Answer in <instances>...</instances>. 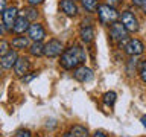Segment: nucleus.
<instances>
[{
	"instance_id": "29",
	"label": "nucleus",
	"mask_w": 146,
	"mask_h": 137,
	"mask_svg": "<svg viewBox=\"0 0 146 137\" xmlns=\"http://www.w3.org/2000/svg\"><path fill=\"white\" fill-rule=\"evenodd\" d=\"M93 137H107V136H105L102 131H96L94 134H93Z\"/></svg>"
},
{
	"instance_id": "10",
	"label": "nucleus",
	"mask_w": 146,
	"mask_h": 137,
	"mask_svg": "<svg viewBox=\"0 0 146 137\" xmlns=\"http://www.w3.org/2000/svg\"><path fill=\"white\" fill-rule=\"evenodd\" d=\"M29 68H31L29 59H27V58H18L17 63H15V66H14V72H15L17 76L23 78L27 72H29Z\"/></svg>"
},
{
	"instance_id": "9",
	"label": "nucleus",
	"mask_w": 146,
	"mask_h": 137,
	"mask_svg": "<svg viewBox=\"0 0 146 137\" xmlns=\"http://www.w3.org/2000/svg\"><path fill=\"white\" fill-rule=\"evenodd\" d=\"M27 34H29V38L31 40L41 41V40H44V37H46V31H44V27L41 26L40 23H34V25L29 26Z\"/></svg>"
},
{
	"instance_id": "24",
	"label": "nucleus",
	"mask_w": 146,
	"mask_h": 137,
	"mask_svg": "<svg viewBox=\"0 0 146 137\" xmlns=\"http://www.w3.org/2000/svg\"><path fill=\"white\" fill-rule=\"evenodd\" d=\"M34 78H35V73H31V75H27V73H26V75L21 78V81L25 82V84H27V82H31L32 79H34Z\"/></svg>"
},
{
	"instance_id": "15",
	"label": "nucleus",
	"mask_w": 146,
	"mask_h": 137,
	"mask_svg": "<svg viewBox=\"0 0 146 137\" xmlns=\"http://www.w3.org/2000/svg\"><path fill=\"white\" fill-rule=\"evenodd\" d=\"M29 46V38L27 37H17L12 40V47L15 49H25Z\"/></svg>"
},
{
	"instance_id": "22",
	"label": "nucleus",
	"mask_w": 146,
	"mask_h": 137,
	"mask_svg": "<svg viewBox=\"0 0 146 137\" xmlns=\"http://www.w3.org/2000/svg\"><path fill=\"white\" fill-rule=\"evenodd\" d=\"M139 73H140V78L141 81L146 84V61H140V66H139Z\"/></svg>"
},
{
	"instance_id": "20",
	"label": "nucleus",
	"mask_w": 146,
	"mask_h": 137,
	"mask_svg": "<svg viewBox=\"0 0 146 137\" xmlns=\"http://www.w3.org/2000/svg\"><path fill=\"white\" fill-rule=\"evenodd\" d=\"M23 12H25V17L27 18V20H35V18L38 17V12H36L35 9H32V8H27Z\"/></svg>"
},
{
	"instance_id": "14",
	"label": "nucleus",
	"mask_w": 146,
	"mask_h": 137,
	"mask_svg": "<svg viewBox=\"0 0 146 137\" xmlns=\"http://www.w3.org/2000/svg\"><path fill=\"white\" fill-rule=\"evenodd\" d=\"M81 38H82V41H84V43H91V41H93V38H94V31H93V27H91V26L84 27V29L81 31Z\"/></svg>"
},
{
	"instance_id": "11",
	"label": "nucleus",
	"mask_w": 146,
	"mask_h": 137,
	"mask_svg": "<svg viewBox=\"0 0 146 137\" xmlns=\"http://www.w3.org/2000/svg\"><path fill=\"white\" fill-rule=\"evenodd\" d=\"M17 59H18V55H17L15 50H9L5 57L0 58V64H2L3 68H12L14 66H15Z\"/></svg>"
},
{
	"instance_id": "7",
	"label": "nucleus",
	"mask_w": 146,
	"mask_h": 137,
	"mask_svg": "<svg viewBox=\"0 0 146 137\" xmlns=\"http://www.w3.org/2000/svg\"><path fill=\"white\" fill-rule=\"evenodd\" d=\"M143 50H145L143 43H141L140 40H137V38L129 40L126 43V46H125V52L128 55H131V57H137V55L143 53Z\"/></svg>"
},
{
	"instance_id": "5",
	"label": "nucleus",
	"mask_w": 146,
	"mask_h": 137,
	"mask_svg": "<svg viewBox=\"0 0 146 137\" xmlns=\"http://www.w3.org/2000/svg\"><path fill=\"white\" fill-rule=\"evenodd\" d=\"M120 20H122V25L126 27L128 32H137L139 31V21H137V18L134 17L132 12H129V11L122 12Z\"/></svg>"
},
{
	"instance_id": "8",
	"label": "nucleus",
	"mask_w": 146,
	"mask_h": 137,
	"mask_svg": "<svg viewBox=\"0 0 146 137\" xmlns=\"http://www.w3.org/2000/svg\"><path fill=\"white\" fill-rule=\"evenodd\" d=\"M73 76H75V79H78L79 82H90L93 79V72H91V68H88V67L81 66V67L75 68Z\"/></svg>"
},
{
	"instance_id": "2",
	"label": "nucleus",
	"mask_w": 146,
	"mask_h": 137,
	"mask_svg": "<svg viewBox=\"0 0 146 137\" xmlns=\"http://www.w3.org/2000/svg\"><path fill=\"white\" fill-rule=\"evenodd\" d=\"M98 15H99V21L100 25H113V23H116L119 14L117 11L114 9L113 6H110V5H100L98 6Z\"/></svg>"
},
{
	"instance_id": "16",
	"label": "nucleus",
	"mask_w": 146,
	"mask_h": 137,
	"mask_svg": "<svg viewBox=\"0 0 146 137\" xmlns=\"http://www.w3.org/2000/svg\"><path fill=\"white\" fill-rule=\"evenodd\" d=\"M31 53L34 57H41L44 55V46L41 44V41H34V44L31 46Z\"/></svg>"
},
{
	"instance_id": "6",
	"label": "nucleus",
	"mask_w": 146,
	"mask_h": 137,
	"mask_svg": "<svg viewBox=\"0 0 146 137\" xmlns=\"http://www.w3.org/2000/svg\"><path fill=\"white\" fill-rule=\"evenodd\" d=\"M110 37L114 41H125L128 37V31L122 23H113L110 27Z\"/></svg>"
},
{
	"instance_id": "21",
	"label": "nucleus",
	"mask_w": 146,
	"mask_h": 137,
	"mask_svg": "<svg viewBox=\"0 0 146 137\" xmlns=\"http://www.w3.org/2000/svg\"><path fill=\"white\" fill-rule=\"evenodd\" d=\"M8 52H9V43H8V41H5V40H2V41H0V58L5 57Z\"/></svg>"
},
{
	"instance_id": "26",
	"label": "nucleus",
	"mask_w": 146,
	"mask_h": 137,
	"mask_svg": "<svg viewBox=\"0 0 146 137\" xmlns=\"http://www.w3.org/2000/svg\"><path fill=\"white\" fill-rule=\"evenodd\" d=\"M27 2H29L31 6H36V5H41L44 0H27Z\"/></svg>"
},
{
	"instance_id": "4",
	"label": "nucleus",
	"mask_w": 146,
	"mask_h": 137,
	"mask_svg": "<svg viewBox=\"0 0 146 137\" xmlns=\"http://www.w3.org/2000/svg\"><path fill=\"white\" fill-rule=\"evenodd\" d=\"M17 18H18V12H17L15 6H9V8L5 9V12H3V26L6 27V31H12Z\"/></svg>"
},
{
	"instance_id": "13",
	"label": "nucleus",
	"mask_w": 146,
	"mask_h": 137,
	"mask_svg": "<svg viewBox=\"0 0 146 137\" xmlns=\"http://www.w3.org/2000/svg\"><path fill=\"white\" fill-rule=\"evenodd\" d=\"M12 31L15 34H25L26 31H29V20L25 17V15H20L15 20V25H14Z\"/></svg>"
},
{
	"instance_id": "19",
	"label": "nucleus",
	"mask_w": 146,
	"mask_h": 137,
	"mask_svg": "<svg viewBox=\"0 0 146 137\" xmlns=\"http://www.w3.org/2000/svg\"><path fill=\"white\" fill-rule=\"evenodd\" d=\"M82 5H84V8L90 12L98 11V0H82Z\"/></svg>"
},
{
	"instance_id": "27",
	"label": "nucleus",
	"mask_w": 146,
	"mask_h": 137,
	"mask_svg": "<svg viewBox=\"0 0 146 137\" xmlns=\"http://www.w3.org/2000/svg\"><path fill=\"white\" fill-rule=\"evenodd\" d=\"M119 3H120V0H108V5H110V6H116V5H119Z\"/></svg>"
},
{
	"instance_id": "30",
	"label": "nucleus",
	"mask_w": 146,
	"mask_h": 137,
	"mask_svg": "<svg viewBox=\"0 0 146 137\" xmlns=\"http://www.w3.org/2000/svg\"><path fill=\"white\" fill-rule=\"evenodd\" d=\"M62 137H75V136H73V134H72V131H70V132H66V134H64Z\"/></svg>"
},
{
	"instance_id": "12",
	"label": "nucleus",
	"mask_w": 146,
	"mask_h": 137,
	"mask_svg": "<svg viewBox=\"0 0 146 137\" xmlns=\"http://www.w3.org/2000/svg\"><path fill=\"white\" fill-rule=\"evenodd\" d=\"M59 8L62 9V12H66L67 15H76L78 14V6L75 0H61L59 2Z\"/></svg>"
},
{
	"instance_id": "18",
	"label": "nucleus",
	"mask_w": 146,
	"mask_h": 137,
	"mask_svg": "<svg viewBox=\"0 0 146 137\" xmlns=\"http://www.w3.org/2000/svg\"><path fill=\"white\" fill-rule=\"evenodd\" d=\"M116 98H117V94L114 93V91H107V93L104 94V102H105V105L113 107L114 102H116Z\"/></svg>"
},
{
	"instance_id": "25",
	"label": "nucleus",
	"mask_w": 146,
	"mask_h": 137,
	"mask_svg": "<svg viewBox=\"0 0 146 137\" xmlns=\"http://www.w3.org/2000/svg\"><path fill=\"white\" fill-rule=\"evenodd\" d=\"M5 9H6V0H0V14H3Z\"/></svg>"
},
{
	"instance_id": "31",
	"label": "nucleus",
	"mask_w": 146,
	"mask_h": 137,
	"mask_svg": "<svg viewBox=\"0 0 146 137\" xmlns=\"http://www.w3.org/2000/svg\"><path fill=\"white\" fill-rule=\"evenodd\" d=\"M141 123H143V125L146 126V117H141Z\"/></svg>"
},
{
	"instance_id": "3",
	"label": "nucleus",
	"mask_w": 146,
	"mask_h": 137,
	"mask_svg": "<svg viewBox=\"0 0 146 137\" xmlns=\"http://www.w3.org/2000/svg\"><path fill=\"white\" fill-rule=\"evenodd\" d=\"M62 52H64V46H62L61 41L56 40V38H52L44 46V55L49 58L59 57V55H62Z\"/></svg>"
},
{
	"instance_id": "28",
	"label": "nucleus",
	"mask_w": 146,
	"mask_h": 137,
	"mask_svg": "<svg viewBox=\"0 0 146 137\" xmlns=\"http://www.w3.org/2000/svg\"><path fill=\"white\" fill-rule=\"evenodd\" d=\"M143 3H145V0H132V5H135V6H141Z\"/></svg>"
},
{
	"instance_id": "1",
	"label": "nucleus",
	"mask_w": 146,
	"mask_h": 137,
	"mask_svg": "<svg viewBox=\"0 0 146 137\" xmlns=\"http://www.w3.org/2000/svg\"><path fill=\"white\" fill-rule=\"evenodd\" d=\"M85 61V52L81 46H70L66 49L61 55V66L67 70H73L78 68L82 63Z\"/></svg>"
},
{
	"instance_id": "33",
	"label": "nucleus",
	"mask_w": 146,
	"mask_h": 137,
	"mask_svg": "<svg viewBox=\"0 0 146 137\" xmlns=\"http://www.w3.org/2000/svg\"><path fill=\"white\" fill-rule=\"evenodd\" d=\"M3 34V25H0V35Z\"/></svg>"
},
{
	"instance_id": "17",
	"label": "nucleus",
	"mask_w": 146,
	"mask_h": 137,
	"mask_svg": "<svg viewBox=\"0 0 146 137\" xmlns=\"http://www.w3.org/2000/svg\"><path fill=\"white\" fill-rule=\"evenodd\" d=\"M72 134L75 137H88V131H87V128L81 125H75L72 128Z\"/></svg>"
},
{
	"instance_id": "32",
	"label": "nucleus",
	"mask_w": 146,
	"mask_h": 137,
	"mask_svg": "<svg viewBox=\"0 0 146 137\" xmlns=\"http://www.w3.org/2000/svg\"><path fill=\"white\" fill-rule=\"evenodd\" d=\"M141 8H143V11L146 12V0H145V3H143V5H141Z\"/></svg>"
},
{
	"instance_id": "23",
	"label": "nucleus",
	"mask_w": 146,
	"mask_h": 137,
	"mask_svg": "<svg viewBox=\"0 0 146 137\" xmlns=\"http://www.w3.org/2000/svg\"><path fill=\"white\" fill-rule=\"evenodd\" d=\"M17 137H31V131H27V130H18L17 131Z\"/></svg>"
}]
</instances>
